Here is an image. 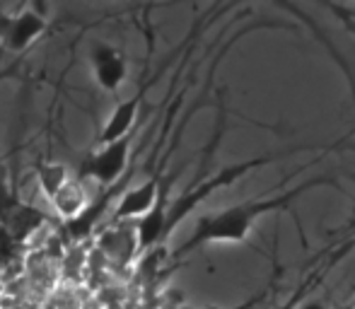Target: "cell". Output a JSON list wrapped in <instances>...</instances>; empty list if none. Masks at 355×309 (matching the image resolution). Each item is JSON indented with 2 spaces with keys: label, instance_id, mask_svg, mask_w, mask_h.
I'll return each instance as SVG.
<instances>
[{
  "label": "cell",
  "instance_id": "cell-1",
  "mask_svg": "<svg viewBox=\"0 0 355 309\" xmlns=\"http://www.w3.org/2000/svg\"><path fill=\"white\" fill-rule=\"evenodd\" d=\"M317 186H338V182L334 177H317L309 179V182L300 184V186L290 188V191L276 193V196H261V198H249L242 201L237 206H230L225 211H218L213 215H203L198 218L196 227H193L191 237L182 244V247L174 251V258H182L187 254L196 251L203 244H218V242H232L239 244L249 237L252 225L259 218L268 215V213H278V211H288L290 203L297 201L302 193L312 191Z\"/></svg>",
  "mask_w": 355,
  "mask_h": 309
},
{
  "label": "cell",
  "instance_id": "cell-2",
  "mask_svg": "<svg viewBox=\"0 0 355 309\" xmlns=\"http://www.w3.org/2000/svg\"><path fill=\"white\" fill-rule=\"evenodd\" d=\"M290 152H293V150H290ZM290 152H268V154H257V157H252V159H242V162L230 164V167L215 172L213 177H208V179H203V182H196L193 186H189L187 191L179 193V196L169 203L167 225H164V239L174 232V227L182 225V222L187 220V218L191 215V213L196 211L203 201H208V198H211L218 188L230 186V184H234L237 179H242L244 174H249L252 169L263 167V164H271V162H276V159L288 157Z\"/></svg>",
  "mask_w": 355,
  "mask_h": 309
},
{
  "label": "cell",
  "instance_id": "cell-3",
  "mask_svg": "<svg viewBox=\"0 0 355 309\" xmlns=\"http://www.w3.org/2000/svg\"><path fill=\"white\" fill-rule=\"evenodd\" d=\"M131 143H133V136H126L116 143L102 145V150L94 152L92 157L85 162L83 177L94 179L99 186H116L128 169V159H131Z\"/></svg>",
  "mask_w": 355,
  "mask_h": 309
},
{
  "label": "cell",
  "instance_id": "cell-4",
  "mask_svg": "<svg viewBox=\"0 0 355 309\" xmlns=\"http://www.w3.org/2000/svg\"><path fill=\"white\" fill-rule=\"evenodd\" d=\"M159 186H162V174L155 172L153 177H148L143 184H138V186H133V188H126L123 196L119 198L109 222L119 225V222L141 220L143 215H148L159 198Z\"/></svg>",
  "mask_w": 355,
  "mask_h": 309
},
{
  "label": "cell",
  "instance_id": "cell-5",
  "mask_svg": "<svg viewBox=\"0 0 355 309\" xmlns=\"http://www.w3.org/2000/svg\"><path fill=\"white\" fill-rule=\"evenodd\" d=\"M97 251H102L104 258L116 263V266H128L131 261H136V256H141L136 225L126 227L119 222V225L107 227L97 237Z\"/></svg>",
  "mask_w": 355,
  "mask_h": 309
},
{
  "label": "cell",
  "instance_id": "cell-6",
  "mask_svg": "<svg viewBox=\"0 0 355 309\" xmlns=\"http://www.w3.org/2000/svg\"><path fill=\"white\" fill-rule=\"evenodd\" d=\"M92 71L97 78L99 87L107 92H116L128 76V61L119 48L109 46V44H97L92 48Z\"/></svg>",
  "mask_w": 355,
  "mask_h": 309
},
{
  "label": "cell",
  "instance_id": "cell-7",
  "mask_svg": "<svg viewBox=\"0 0 355 309\" xmlns=\"http://www.w3.org/2000/svg\"><path fill=\"white\" fill-rule=\"evenodd\" d=\"M44 29H46V19H44L37 10H34V8L22 10V12H19L17 17L10 19L8 27H5V34H3L5 46H8L10 51H15V53L24 51V48H27L34 39L42 37Z\"/></svg>",
  "mask_w": 355,
  "mask_h": 309
},
{
  "label": "cell",
  "instance_id": "cell-8",
  "mask_svg": "<svg viewBox=\"0 0 355 309\" xmlns=\"http://www.w3.org/2000/svg\"><path fill=\"white\" fill-rule=\"evenodd\" d=\"M143 92L145 89L133 94L126 102L116 104V109L112 112V116L107 118L102 133H99V143H102V145H109V143H116V141H121V138L131 136V128H133V123H136L138 109H141V102H143Z\"/></svg>",
  "mask_w": 355,
  "mask_h": 309
},
{
  "label": "cell",
  "instance_id": "cell-9",
  "mask_svg": "<svg viewBox=\"0 0 355 309\" xmlns=\"http://www.w3.org/2000/svg\"><path fill=\"white\" fill-rule=\"evenodd\" d=\"M46 222H49L46 213L39 211V208H34V206H29V203L19 201L17 206H15L12 211L5 215V220L0 222V225H3L10 234H12L15 242L22 247V244L27 242V239L32 237L34 232L42 230Z\"/></svg>",
  "mask_w": 355,
  "mask_h": 309
},
{
  "label": "cell",
  "instance_id": "cell-10",
  "mask_svg": "<svg viewBox=\"0 0 355 309\" xmlns=\"http://www.w3.org/2000/svg\"><path fill=\"white\" fill-rule=\"evenodd\" d=\"M51 203H53V208H56L58 218H61L63 222H71L75 218L83 215L92 201L87 198V191L83 188V184H80L78 179H71Z\"/></svg>",
  "mask_w": 355,
  "mask_h": 309
},
{
  "label": "cell",
  "instance_id": "cell-11",
  "mask_svg": "<svg viewBox=\"0 0 355 309\" xmlns=\"http://www.w3.org/2000/svg\"><path fill=\"white\" fill-rule=\"evenodd\" d=\"M37 182L42 193L53 201L58 193L63 191L68 182H71V174H68V167L61 162H39L37 164Z\"/></svg>",
  "mask_w": 355,
  "mask_h": 309
},
{
  "label": "cell",
  "instance_id": "cell-12",
  "mask_svg": "<svg viewBox=\"0 0 355 309\" xmlns=\"http://www.w3.org/2000/svg\"><path fill=\"white\" fill-rule=\"evenodd\" d=\"M19 249V244L12 239V234L0 225V263H8L15 258V251Z\"/></svg>",
  "mask_w": 355,
  "mask_h": 309
},
{
  "label": "cell",
  "instance_id": "cell-13",
  "mask_svg": "<svg viewBox=\"0 0 355 309\" xmlns=\"http://www.w3.org/2000/svg\"><path fill=\"white\" fill-rule=\"evenodd\" d=\"M327 5L329 10H331L334 15L338 17V22L343 24V27L348 29V32L353 34L355 37V10H351V8H343V5H336V3H324Z\"/></svg>",
  "mask_w": 355,
  "mask_h": 309
},
{
  "label": "cell",
  "instance_id": "cell-14",
  "mask_svg": "<svg viewBox=\"0 0 355 309\" xmlns=\"http://www.w3.org/2000/svg\"><path fill=\"white\" fill-rule=\"evenodd\" d=\"M300 309H324V305H319V302H309V305H302Z\"/></svg>",
  "mask_w": 355,
  "mask_h": 309
}]
</instances>
